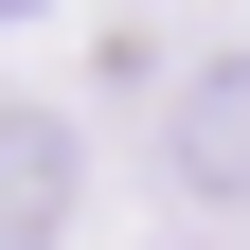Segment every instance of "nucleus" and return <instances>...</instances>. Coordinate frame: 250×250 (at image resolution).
Returning a JSON list of instances; mask_svg holds the SVG:
<instances>
[{
	"mask_svg": "<svg viewBox=\"0 0 250 250\" xmlns=\"http://www.w3.org/2000/svg\"><path fill=\"white\" fill-rule=\"evenodd\" d=\"M72 214V125L54 107H0V250H36Z\"/></svg>",
	"mask_w": 250,
	"mask_h": 250,
	"instance_id": "f257e3e1",
	"label": "nucleus"
},
{
	"mask_svg": "<svg viewBox=\"0 0 250 250\" xmlns=\"http://www.w3.org/2000/svg\"><path fill=\"white\" fill-rule=\"evenodd\" d=\"M179 179H197V197H250V54H214V72L179 89Z\"/></svg>",
	"mask_w": 250,
	"mask_h": 250,
	"instance_id": "f03ea898",
	"label": "nucleus"
}]
</instances>
